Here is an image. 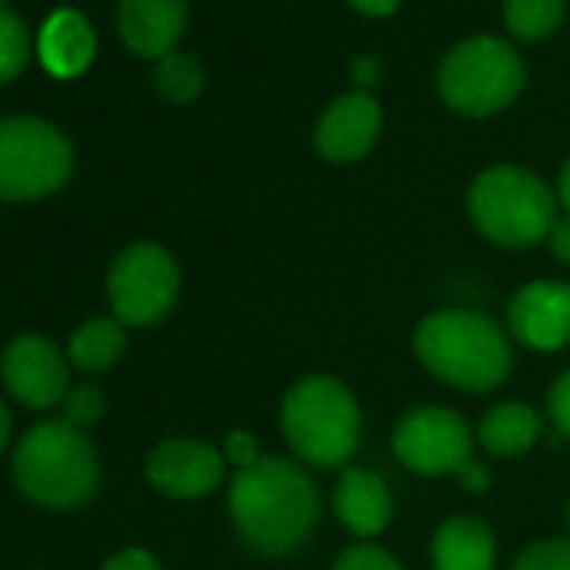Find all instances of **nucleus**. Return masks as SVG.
<instances>
[{"label":"nucleus","instance_id":"nucleus-1","mask_svg":"<svg viewBox=\"0 0 570 570\" xmlns=\"http://www.w3.org/2000/svg\"><path fill=\"white\" fill-rule=\"evenodd\" d=\"M228 510L238 537L265 557L299 550L320 520V490L313 476L285 456H262L235 473Z\"/></svg>","mask_w":570,"mask_h":570},{"label":"nucleus","instance_id":"nucleus-2","mask_svg":"<svg viewBox=\"0 0 570 570\" xmlns=\"http://www.w3.org/2000/svg\"><path fill=\"white\" fill-rule=\"evenodd\" d=\"M420 363L446 386L487 393L510 373L513 350L507 333L473 309H443L416 326Z\"/></svg>","mask_w":570,"mask_h":570},{"label":"nucleus","instance_id":"nucleus-3","mask_svg":"<svg viewBox=\"0 0 570 570\" xmlns=\"http://www.w3.org/2000/svg\"><path fill=\"white\" fill-rule=\"evenodd\" d=\"M98 456L88 436L68 420H45L14 453V483L18 490L51 510L85 507L98 490Z\"/></svg>","mask_w":570,"mask_h":570},{"label":"nucleus","instance_id":"nucleus-4","mask_svg":"<svg viewBox=\"0 0 570 570\" xmlns=\"http://www.w3.org/2000/svg\"><path fill=\"white\" fill-rule=\"evenodd\" d=\"M356 396L336 376H306L282 400V433L313 466H343L360 446Z\"/></svg>","mask_w":570,"mask_h":570},{"label":"nucleus","instance_id":"nucleus-5","mask_svg":"<svg viewBox=\"0 0 570 570\" xmlns=\"http://www.w3.org/2000/svg\"><path fill=\"white\" fill-rule=\"evenodd\" d=\"M470 218L480 235L503 248H530L553 225V191L527 168L497 165L470 185Z\"/></svg>","mask_w":570,"mask_h":570},{"label":"nucleus","instance_id":"nucleus-6","mask_svg":"<svg viewBox=\"0 0 570 570\" xmlns=\"http://www.w3.org/2000/svg\"><path fill=\"white\" fill-rule=\"evenodd\" d=\"M527 81L520 55L500 38H470L456 45L440 71L436 88L443 101L460 115H493L507 108Z\"/></svg>","mask_w":570,"mask_h":570},{"label":"nucleus","instance_id":"nucleus-7","mask_svg":"<svg viewBox=\"0 0 570 570\" xmlns=\"http://www.w3.org/2000/svg\"><path fill=\"white\" fill-rule=\"evenodd\" d=\"M75 165L71 141L41 118L0 121V202H28L58 191Z\"/></svg>","mask_w":570,"mask_h":570},{"label":"nucleus","instance_id":"nucleus-8","mask_svg":"<svg viewBox=\"0 0 570 570\" xmlns=\"http://www.w3.org/2000/svg\"><path fill=\"white\" fill-rule=\"evenodd\" d=\"M108 299L125 326H155L178 299V265L155 242L128 245L108 272Z\"/></svg>","mask_w":570,"mask_h":570},{"label":"nucleus","instance_id":"nucleus-9","mask_svg":"<svg viewBox=\"0 0 570 570\" xmlns=\"http://www.w3.org/2000/svg\"><path fill=\"white\" fill-rule=\"evenodd\" d=\"M393 450L413 473H460L473 460V433L466 420L443 406H416L393 430Z\"/></svg>","mask_w":570,"mask_h":570},{"label":"nucleus","instance_id":"nucleus-10","mask_svg":"<svg viewBox=\"0 0 570 570\" xmlns=\"http://www.w3.org/2000/svg\"><path fill=\"white\" fill-rule=\"evenodd\" d=\"M8 393L28 410H51L68 396V360L45 336H21L0 356Z\"/></svg>","mask_w":570,"mask_h":570},{"label":"nucleus","instance_id":"nucleus-11","mask_svg":"<svg viewBox=\"0 0 570 570\" xmlns=\"http://www.w3.org/2000/svg\"><path fill=\"white\" fill-rule=\"evenodd\" d=\"M510 333L520 346L553 353L570 343V285L530 282L513 296L507 309Z\"/></svg>","mask_w":570,"mask_h":570},{"label":"nucleus","instance_id":"nucleus-12","mask_svg":"<svg viewBox=\"0 0 570 570\" xmlns=\"http://www.w3.org/2000/svg\"><path fill=\"white\" fill-rule=\"evenodd\" d=\"M225 476V456L202 440H165L148 456V480L175 500L212 493Z\"/></svg>","mask_w":570,"mask_h":570},{"label":"nucleus","instance_id":"nucleus-13","mask_svg":"<svg viewBox=\"0 0 570 570\" xmlns=\"http://www.w3.org/2000/svg\"><path fill=\"white\" fill-rule=\"evenodd\" d=\"M383 111L366 91L336 98L316 125V148L330 161H356L380 138Z\"/></svg>","mask_w":570,"mask_h":570},{"label":"nucleus","instance_id":"nucleus-14","mask_svg":"<svg viewBox=\"0 0 570 570\" xmlns=\"http://www.w3.org/2000/svg\"><path fill=\"white\" fill-rule=\"evenodd\" d=\"M188 21V0H121L118 35L141 58H168Z\"/></svg>","mask_w":570,"mask_h":570},{"label":"nucleus","instance_id":"nucleus-15","mask_svg":"<svg viewBox=\"0 0 570 570\" xmlns=\"http://www.w3.org/2000/svg\"><path fill=\"white\" fill-rule=\"evenodd\" d=\"M333 510L350 533L376 537L393 520V493L376 473L346 470L333 490Z\"/></svg>","mask_w":570,"mask_h":570},{"label":"nucleus","instance_id":"nucleus-16","mask_svg":"<svg viewBox=\"0 0 570 570\" xmlns=\"http://www.w3.org/2000/svg\"><path fill=\"white\" fill-rule=\"evenodd\" d=\"M38 51L55 78H78L95 61V31L81 11L61 8L41 28Z\"/></svg>","mask_w":570,"mask_h":570},{"label":"nucleus","instance_id":"nucleus-17","mask_svg":"<svg viewBox=\"0 0 570 570\" xmlns=\"http://www.w3.org/2000/svg\"><path fill=\"white\" fill-rule=\"evenodd\" d=\"M497 543L487 523L473 517H450L433 537V567L436 570H493Z\"/></svg>","mask_w":570,"mask_h":570},{"label":"nucleus","instance_id":"nucleus-18","mask_svg":"<svg viewBox=\"0 0 570 570\" xmlns=\"http://www.w3.org/2000/svg\"><path fill=\"white\" fill-rule=\"evenodd\" d=\"M540 436V413L530 403H500L480 420V443L493 456H520Z\"/></svg>","mask_w":570,"mask_h":570},{"label":"nucleus","instance_id":"nucleus-19","mask_svg":"<svg viewBox=\"0 0 570 570\" xmlns=\"http://www.w3.org/2000/svg\"><path fill=\"white\" fill-rule=\"evenodd\" d=\"M125 323L118 320H108V316H98V320H88L85 326L75 330L71 343H68V356L78 370L85 373H101L108 366H115L125 353Z\"/></svg>","mask_w":570,"mask_h":570},{"label":"nucleus","instance_id":"nucleus-20","mask_svg":"<svg viewBox=\"0 0 570 570\" xmlns=\"http://www.w3.org/2000/svg\"><path fill=\"white\" fill-rule=\"evenodd\" d=\"M567 0H507L503 21L517 41H543L557 31Z\"/></svg>","mask_w":570,"mask_h":570},{"label":"nucleus","instance_id":"nucleus-21","mask_svg":"<svg viewBox=\"0 0 570 570\" xmlns=\"http://www.w3.org/2000/svg\"><path fill=\"white\" fill-rule=\"evenodd\" d=\"M205 85V71L195 58L188 55H168L158 65V91L161 98L175 101V105H188L202 95Z\"/></svg>","mask_w":570,"mask_h":570},{"label":"nucleus","instance_id":"nucleus-22","mask_svg":"<svg viewBox=\"0 0 570 570\" xmlns=\"http://www.w3.org/2000/svg\"><path fill=\"white\" fill-rule=\"evenodd\" d=\"M31 58V35L28 24L11 14V11H0V85L14 81Z\"/></svg>","mask_w":570,"mask_h":570},{"label":"nucleus","instance_id":"nucleus-23","mask_svg":"<svg viewBox=\"0 0 570 570\" xmlns=\"http://www.w3.org/2000/svg\"><path fill=\"white\" fill-rule=\"evenodd\" d=\"M513 570H570V537H547L540 543H530Z\"/></svg>","mask_w":570,"mask_h":570},{"label":"nucleus","instance_id":"nucleus-24","mask_svg":"<svg viewBox=\"0 0 570 570\" xmlns=\"http://www.w3.org/2000/svg\"><path fill=\"white\" fill-rule=\"evenodd\" d=\"M105 413V393L91 383H81L75 390H68L65 396V420L78 430L85 426H95Z\"/></svg>","mask_w":570,"mask_h":570},{"label":"nucleus","instance_id":"nucleus-25","mask_svg":"<svg viewBox=\"0 0 570 570\" xmlns=\"http://www.w3.org/2000/svg\"><path fill=\"white\" fill-rule=\"evenodd\" d=\"M333 570H403V567L390 550L376 543H353L336 557Z\"/></svg>","mask_w":570,"mask_h":570},{"label":"nucleus","instance_id":"nucleus-26","mask_svg":"<svg viewBox=\"0 0 570 570\" xmlns=\"http://www.w3.org/2000/svg\"><path fill=\"white\" fill-rule=\"evenodd\" d=\"M547 410H550L553 426L570 440V370L560 373L557 383L550 386V393H547Z\"/></svg>","mask_w":570,"mask_h":570},{"label":"nucleus","instance_id":"nucleus-27","mask_svg":"<svg viewBox=\"0 0 570 570\" xmlns=\"http://www.w3.org/2000/svg\"><path fill=\"white\" fill-rule=\"evenodd\" d=\"M222 456H225V463H232V466H238V470H245V466H252V463H258L262 456H258V443H255V436L252 433H245V430H232L228 436H225V450H222Z\"/></svg>","mask_w":570,"mask_h":570},{"label":"nucleus","instance_id":"nucleus-28","mask_svg":"<svg viewBox=\"0 0 570 570\" xmlns=\"http://www.w3.org/2000/svg\"><path fill=\"white\" fill-rule=\"evenodd\" d=\"M101 570H161V563L148 553V550H138V547H131V550H121V553H115Z\"/></svg>","mask_w":570,"mask_h":570},{"label":"nucleus","instance_id":"nucleus-29","mask_svg":"<svg viewBox=\"0 0 570 570\" xmlns=\"http://www.w3.org/2000/svg\"><path fill=\"white\" fill-rule=\"evenodd\" d=\"M547 245H550L553 258H560V262L570 265V215L553 218V225H550V232H547Z\"/></svg>","mask_w":570,"mask_h":570},{"label":"nucleus","instance_id":"nucleus-30","mask_svg":"<svg viewBox=\"0 0 570 570\" xmlns=\"http://www.w3.org/2000/svg\"><path fill=\"white\" fill-rule=\"evenodd\" d=\"M350 75H353V81L366 91V88L380 85V78H383V65H380V58H356V61H353V68H350Z\"/></svg>","mask_w":570,"mask_h":570},{"label":"nucleus","instance_id":"nucleus-31","mask_svg":"<svg viewBox=\"0 0 570 570\" xmlns=\"http://www.w3.org/2000/svg\"><path fill=\"white\" fill-rule=\"evenodd\" d=\"M456 476H460V483H463L470 493H480V490H487V487H490V470H487L480 460H470Z\"/></svg>","mask_w":570,"mask_h":570},{"label":"nucleus","instance_id":"nucleus-32","mask_svg":"<svg viewBox=\"0 0 570 570\" xmlns=\"http://www.w3.org/2000/svg\"><path fill=\"white\" fill-rule=\"evenodd\" d=\"M350 4L366 18H390L400 8V0H350Z\"/></svg>","mask_w":570,"mask_h":570},{"label":"nucleus","instance_id":"nucleus-33","mask_svg":"<svg viewBox=\"0 0 570 570\" xmlns=\"http://www.w3.org/2000/svg\"><path fill=\"white\" fill-rule=\"evenodd\" d=\"M8 440H11V410L0 403V453H4Z\"/></svg>","mask_w":570,"mask_h":570},{"label":"nucleus","instance_id":"nucleus-34","mask_svg":"<svg viewBox=\"0 0 570 570\" xmlns=\"http://www.w3.org/2000/svg\"><path fill=\"white\" fill-rule=\"evenodd\" d=\"M560 202H563V208H567V215H570V158H567V165L560 168Z\"/></svg>","mask_w":570,"mask_h":570},{"label":"nucleus","instance_id":"nucleus-35","mask_svg":"<svg viewBox=\"0 0 570 570\" xmlns=\"http://www.w3.org/2000/svg\"><path fill=\"white\" fill-rule=\"evenodd\" d=\"M567 523H570V503H567Z\"/></svg>","mask_w":570,"mask_h":570},{"label":"nucleus","instance_id":"nucleus-36","mask_svg":"<svg viewBox=\"0 0 570 570\" xmlns=\"http://www.w3.org/2000/svg\"><path fill=\"white\" fill-rule=\"evenodd\" d=\"M0 11H4V0H0Z\"/></svg>","mask_w":570,"mask_h":570}]
</instances>
